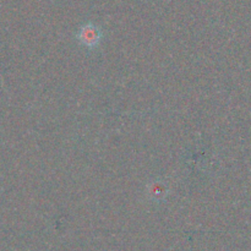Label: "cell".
<instances>
[{
  "label": "cell",
  "instance_id": "1",
  "mask_svg": "<svg viewBox=\"0 0 251 251\" xmlns=\"http://www.w3.org/2000/svg\"><path fill=\"white\" fill-rule=\"evenodd\" d=\"M100 33L98 31L97 27L92 26V25H87V26L82 27L81 31L78 32V41L83 44V46L88 47V48H93L100 43Z\"/></svg>",
  "mask_w": 251,
  "mask_h": 251
}]
</instances>
